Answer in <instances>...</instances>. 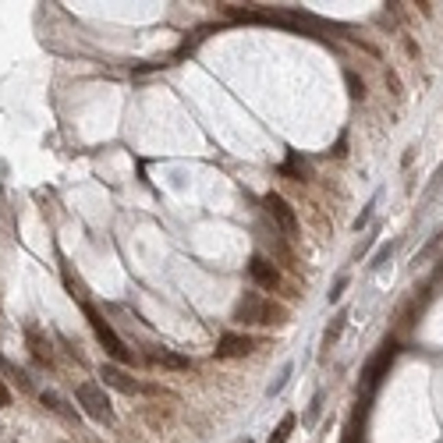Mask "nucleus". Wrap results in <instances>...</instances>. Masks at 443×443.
<instances>
[{
  "mask_svg": "<svg viewBox=\"0 0 443 443\" xmlns=\"http://www.w3.org/2000/svg\"><path fill=\"white\" fill-rule=\"evenodd\" d=\"M291 429H294V415H284L280 418V426L273 429V436H270V443H287V436H291Z\"/></svg>",
  "mask_w": 443,
  "mask_h": 443,
  "instance_id": "obj_12",
  "label": "nucleus"
},
{
  "mask_svg": "<svg viewBox=\"0 0 443 443\" xmlns=\"http://www.w3.org/2000/svg\"><path fill=\"white\" fill-rule=\"evenodd\" d=\"M235 320L245 323V326H256V323H280V320H284V309H280V305H270L263 294L248 291L245 298L238 302V309H235Z\"/></svg>",
  "mask_w": 443,
  "mask_h": 443,
  "instance_id": "obj_1",
  "label": "nucleus"
},
{
  "mask_svg": "<svg viewBox=\"0 0 443 443\" xmlns=\"http://www.w3.org/2000/svg\"><path fill=\"white\" fill-rule=\"evenodd\" d=\"M99 376H103V383L114 387V390H121V394H139V383H135V379L124 372L121 366H103Z\"/></svg>",
  "mask_w": 443,
  "mask_h": 443,
  "instance_id": "obj_7",
  "label": "nucleus"
},
{
  "mask_svg": "<svg viewBox=\"0 0 443 443\" xmlns=\"http://www.w3.org/2000/svg\"><path fill=\"white\" fill-rule=\"evenodd\" d=\"M86 315H89V323H93L96 337H99V344L107 348V355L114 358V362H121V366H128V362H132V351L124 348V341H121V337L114 333V326H110L107 320H103V315H99L96 309H89V305H86Z\"/></svg>",
  "mask_w": 443,
  "mask_h": 443,
  "instance_id": "obj_2",
  "label": "nucleus"
},
{
  "mask_svg": "<svg viewBox=\"0 0 443 443\" xmlns=\"http://www.w3.org/2000/svg\"><path fill=\"white\" fill-rule=\"evenodd\" d=\"M145 358H149V366L171 369V372H188V369H192V362H188L184 355H178V351H171V348H160V344H153L149 351H145Z\"/></svg>",
  "mask_w": 443,
  "mask_h": 443,
  "instance_id": "obj_5",
  "label": "nucleus"
},
{
  "mask_svg": "<svg viewBox=\"0 0 443 443\" xmlns=\"http://www.w3.org/2000/svg\"><path fill=\"white\" fill-rule=\"evenodd\" d=\"M263 202H266V209H270V217L284 227V235H287V238L298 235V217H294V209H291V206H287L280 195H273V192H270Z\"/></svg>",
  "mask_w": 443,
  "mask_h": 443,
  "instance_id": "obj_4",
  "label": "nucleus"
},
{
  "mask_svg": "<svg viewBox=\"0 0 443 443\" xmlns=\"http://www.w3.org/2000/svg\"><path fill=\"white\" fill-rule=\"evenodd\" d=\"M348 89H351V96H355V99H362V96H366V82L358 78L355 71H348Z\"/></svg>",
  "mask_w": 443,
  "mask_h": 443,
  "instance_id": "obj_13",
  "label": "nucleus"
},
{
  "mask_svg": "<svg viewBox=\"0 0 443 443\" xmlns=\"http://www.w3.org/2000/svg\"><path fill=\"white\" fill-rule=\"evenodd\" d=\"M43 405H47V408H53L57 415H64V418H75V411H71V408H68V405H64V400H60L53 390H47V394H43Z\"/></svg>",
  "mask_w": 443,
  "mask_h": 443,
  "instance_id": "obj_11",
  "label": "nucleus"
},
{
  "mask_svg": "<svg viewBox=\"0 0 443 443\" xmlns=\"http://www.w3.org/2000/svg\"><path fill=\"white\" fill-rule=\"evenodd\" d=\"M387 256H390V245H383V248H379V252H376V259H372V266H379V263H383Z\"/></svg>",
  "mask_w": 443,
  "mask_h": 443,
  "instance_id": "obj_16",
  "label": "nucleus"
},
{
  "mask_svg": "<svg viewBox=\"0 0 443 443\" xmlns=\"http://www.w3.org/2000/svg\"><path fill=\"white\" fill-rule=\"evenodd\" d=\"M248 273H252V280H256L259 287H277L280 284V273H277V266H273L270 259H263V256H256V259H252L248 263Z\"/></svg>",
  "mask_w": 443,
  "mask_h": 443,
  "instance_id": "obj_6",
  "label": "nucleus"
},
{
  "mask_svg": "<svg viewBox=\"0 0 443 443\" xmlns=\"http://www.w3.org/2000/svg\"><path fill=\"white\" fill-rule=\"evenodd\" d=\"M29 344H32V358L39 366H50V344L39 337V330L36 326H29Z\"/></svg>",
  "mask_w": 443,
  "mask_h": 443,
  "instance_id": "obj_9",
  "label": "nucleus"
},
{
  "mask_svg": "<svg viewBox=\"0 0 443 443\" xmlns=\"http://www.w3.org/2000/svg\"><path fill=\"white\" fill-rule=\"evenodd\" d=\"M248 351H252V341L248 337H238V333H224L217 344V358H241Z\"/></svg>",
  "mask_w": 443,
  "mask_h": 443,
  "instance_id": "obj_8",
  "label": "nucleus"
},
{
  "mask_svg": "<svg viewBox=\"0 0 443 443\" xmlns=\"http://www.w3.org/2000/svg\"><path fill=\"white\" fill-rule=\"evenodd\" d=\"M78 405L86 408V415H93L96 422H114V408H110V397L103 394V387L99 383H78Z\"/></svg>",
  "mask_w": 443,
  "mask_h": 443,
  "instance_id": "obj_3",
  "label": "nucleus"
},
{
  "mask_svg": "<svg viewBox=\"0 0 443 443\" xmlns=\"http://www.w3.org/2000/svg\"><path fill=\"white\" fill-rule=\"evenodd\" d=\"M390 366V351H379L376 358H372V362L366 366V383L369 387H376L379 383V376H383V369Z\"/></svg>",
  "mask_w": 443,
  "mask_h": 443,
  "instance_id": "obj_10",
  "label": "nucleus"
},
{
  "mask_svg": "<svg viewBox=\"0 0 443 443\" xmlns=\"http://www.w3.org/2000/svg\"><path fill=\"white\" fill-rule=\"evenodd\" d=\"M0 405H11V394H8V387L0 383Z\"/></svg>",
  "mask_w": 443,
  "mask_h": 443,
  "instance_id": "obj_17",
  "label": "nucleus"
},
{
  "mask_svg": "<svg viewBox=\"0 0 443 443\" xmlns=\"http://www.w3.org/2000/svg\"><path fill=\"white\" fill-rule=\"evenodd\" d=\"M238 443H252V440H248V436H245V440H238Z\"/></svg>",
  "mask_w": 443,
  "mask_h": 443,
  "instance_id": "obj_18",
  "label": "nucleus"
},
{
  "mask_svg": "<svg viewBox=\"0 0 443 443\" xmlns=\"http://www.w3.org/2000/svg\"><path fill=\"white\" fill-rule=\"evenodd\" d=\"M287 376H291V366H284V372L277 376V383H270V394H280V387L287 383Z\"/></svg>",
  "mask_w": 443,
  "mask_h": 443,
  "instance_id": "obj_15",
  "label": "nucleus"
},
{
  "mask_svg": "<svg viewBox=\"0 0 443 443\" xmlns=\"http://www.w3.org/2000/svg\"><path fill=\"white\" fill-rule=\"evenodd\" d=\"M344 320H348V315H337V320H333V326L326 330V344H330V341H337V337H341V330H344Z\"/></svg>",
  "mask_w": 443,
  "mask_h": 443,
  "instance_id": "obj_14",
  "label": "nucleus"
}]
</instances>
